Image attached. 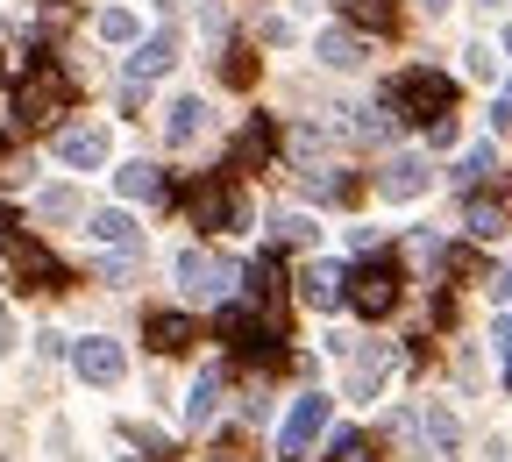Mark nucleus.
Here are the masks:
<instances>
[{"label":"nucleus","mask_w":512,"mask_h":462,"mask_svg":"<svg viewBox=\"0 0 512 462\" xmlns=\"http://www.w3.org/2000/svg\"><path fill=\"white\" fill-rule=\"evenodd\" d=\"M0 285H15V292H64L72 285V271L15 228V214H0Z\"/></svg>","instance_id":"f257e3e1"},{"label":"nucleus","mask_w":512,"mask_h":462,"mask_svg":"<svg viewBox=\"0 0 512 462\" xmlns=\"http://www.w3.org/2000/svg\"><path fill=\"white\" fill-rule=\"evenodd\" d=\"M57 114H72V72L50 64V57H36L29 72H22V86H15V121L22 128H43Z\"/></svg>","instance_id":"f03ea898"},{"label":"nucleus","mask_w":512,"mask_h":462,"mask_svg":"<svg viewBox=\"0 0 512 462\" xmlns=\"http://www.w3.org/2000/svg\"><path fill=\"white\" fill-rule=\"evenodd\" d=\"M392 114L399 121H420V128H434V121H448V107H456V79H441V72H427V64H413V72H399L392 79Z\"/></svg>","instance_id":"7ed1b4c3"},{"label":"nucleus","mask_w":512,"mask_h":462,"mask_svg":"<svg viewBox=\"0 0 512 462\" xmlns=\"http://www.w3.org/2000/svg\"><path fill=\"white\" fill-rule=\"evenodd\" d=\"M178 285H185V299L228 306V299L242 292V263H228L221 249H185V256H178Z\"/></svg>","instance_id":"20e7f679"},{"label":"nucleus","mask_w":512,"mask_h":462,"mask_svg":"<svg viewBox=\"0 0 512 462\" xmlns=\"http://www.w3.org/2000/svg\"><path fill=\"white\" fill-rule=\"evenodd\" d=\"M399 263L392 256H384V263H356V271H349V306L363 313V320H384V313H392L399 306Z\"/></svg>","instance_id":"39448f33"},{"label":"nucleus","mask_w":512,"mask_h":462,"mask_svg":"<svg viewBox=\"0 0 512 462\" xmlns=\"http://www.w3.org/2000/svg\"><path fill=\"white\" fill-rule=\"evenodd\" d=\"M185 207H192V221H200V228H214V235H228V228H242V221H249L242 192H235L228 178H200V185L185 192Z\"/></svg>","instance_id":"423d86ee"},{"label":"nucleus","mask_w":512,"mask_h":462,"mask_svg":"<svg viewBox=\"0 0 512 462\" xmlns=\"http://www.w3.org/2000/svg\"><path fill=\"white\" fill-rule=\"evenodd\" d=\"M320 434H328V399H320V391H306V399L292 406V420H285V434H278V455L292 462V455H306Z\"/></svg>","instance_id":"0eeeda50"},{"label":"nucleus","mask_w":512,"mask_h":462,"mask_svg":"<svg viewBox=\"0 0 512 462\" xmlns=\"http://www.w3.org/2000/svg\"><path fill=\"white\" fill-rule=\"evenodd\" d=\"M107 150H114V143H107V128H100V121H72V128H57V157L72 164V171H100V164H107Z\"/></svg>","instance_id":"6e6552de"},{"label":"nucleus","mask_w":512,"mask_h":462,"mask_svg":"<svg viewBox=\"0 0 512 462\" xmlns=\"http://www.w3.org/2000/svg\"><path fill=\"white\" fill-rule=\"evenodd\" d=\"M299 306H313V313L349 306V271H342V263H306V271H299Z\"/></svg>","instance_id":"1a4fd4ad"},{"label":"nucleus","mask_w":512,"mask_h":462,"mask_svg":"<svg viewBox=\"0 0 512 462\" xmlns=\"http://www.w3.org/2000/svg\"><path fill=\"white\" fill-rule=\"evenodd\" d=\"M171 64H178V36H171V29H157V36H143V43H136V57H128V86L164 79Z\"/></svg>","instance_id":"9d476101"},{"label":"nucleus","mask_w":512,"mask_h":462,"mask_svg":"<svg viewBox=\"0 0 512 462\" xmlns=\"http://www.w3.org/2000/svg\"><path fill=\"white\" fill-rule=\"evenodd\" d=\"M72 363H79V377H86V384H121V370H128L121 342H107V335L79 342V349H72Z\"/></svg>","instance_id":"9b49d317"},{"label":"nucleus","mask_w":512,"mask_h":462,"mask_svg":"<svg viewBox=\"0 0 512 462\" xmlns=\"http://www.w3.org/2000/svg\"><path fill=\"white\" fill-rule=\"evenodd\" d=\"M427 178H434V164L427 157H413V150H399L392 164H384V200H420V192H427Z\"/></svg>","instance_id":"f8f14e48"},{"label":"nucleus","mask_w":512,"mask_h":462,"mask_svg":"<svg viewBox=\"0 0 512 462\" xmlns=\"http://www.w3.org/2000/svg\"><path fill=\"white\" fill-rule=\"evenodd\" d=\"M392 363H399V356L384 349V342H377V349H363V356L349 363V399H377L384 377H392Z\"/></svg>","instance_id":"ddd939ff"},{"label":"nucleus","mask_w":512,"mask_h":462,"mask_svg":"<svg viewBox=\"0 0 512 462\" xmlns=\"http://www.w3.org/2000/svg\"><path fill=\"white\" fill-rule=\"evenodd\" d=\"M143 335H150V349H157V356H178V349L200 342V327H192L185 313H150V320H143Z\"/></svg>","instance_id":"4468645a"},{"label":"nucleus","mask_w":512,"mask_h":462,"mask_svg":"<svg viewBox=\"0 0 512 462\" xmlns=\"http://www.w3.org/2000/svg\"><path fill=\"white\" fill-rule=\"evenodd\" d=\"M342 22L363 36H392L399 29V0H342Z\"/></svg>","instance_id":"2eb2a0df"},{"label":"nucleus","mask_w":512,"mask_h":462,"mask_svg":"<svg viewBox=\"0 0 512 462\" xmlns=\"http://www.w3.org/2000/svg\"><path fill=\"white\" fill-rule=\"evenodd\" d=\"M86 235H93V242H107V249H128V256H136V249H143V228H136V221H128L121 207H107V214H93V221H86Z\"/></svg>","instance_id":"dca6fc26"},{"label":"nucleus","mask_w":512,"mask_h":462,"mask_svg":"<svg viewBox=\"0 0 512 462\" xmlns=\"http://www.w3.org/2000/svg\"><path fill=\"white\" fill-rule=\"evenodd\" d=\"M200 128H207V100L185 93V100L164 107V136H171V143H200Z\"/></svg>","instance_id":"f3484780"},{"label":"nucleus","mask_w":512,"mask_h":462,"mask_svg":"<svg viewBox=\"0 0 512 462\" xmlns=\"http://www.w3.org/2000/svg\"><path fill=\"white\" fill-rule=\"evenodd\" d=\"M271 150H278V128H271V121H249L242 136H235V171H256V164H271Z\"/></svg>","instance_id":"a211bd4d"},{"label":"nucleus","mask_w":512,"mask_h":462,"mask_svg":"<svg viewBox=\"0 0 512 462\" xmlns=\"http://www.w3.org/2000/svg\"><path fill=\"white\" fill-rule=\"evenodd\" d=\"M114 185H121V200H164V171L157 164H121Z\"/></svg>","instance_id":"6ab92c4d"},{"label":"nucleus","mask_w":512,"mask_h":462,"mask_svg":"<svg viewBox=\"0 0 512 462\" xmlns=\"http://www.w3.org/2000/svg\"><path fill=\"white\" fill-rule=\"evenodd\" d=\"M214 413H221V377L200 370V377H192V399H185V427H207Z\"/></svg>","instance_id":"aec40b11"},{"label":"nucleus","mask_w":512,"mask_h":462,"mask_svg":"<svg viewBox=\"0 0 512 462\" xmlns=\"http://www.w3.org/2000/svg\"><path fill=\"white\" fill-rule=\"evenodd\" d=\"M320 64H328V72H356V64H363V43H356L349 29H320Z\"/></svg>","instance_id":"412c9836"},{"label":"nucleus","mask_w":512,"mask_h":462,"mask_svg":"<svg viewBox=\"0 0 512 462\" xmlns=\"http://www.w3.org/2000/svg\"><path fill=\"white\" fill-rule=\"evenodd\" d=\"M463 228H470L477 242H498V235H505V207H498V200H470V207H463Z\"/></svg>","instance_id":"4be33fe9"},{"label":"nucleus","mask_w":512,"mask_h":462,"mask_svg":"<svg viewBox=\"0 0 512 462\" xmlns=\"http://www.w3.org/2000/svg\"><path fill=\"white\" fill-rule=\"evenodd\" d=\"M306 200H356L349 171H306Z\"/></svg>","instance_id":"5701e85b"},{"label":"nucleus","mask_w":512,"mask_h":462,"mask_svg":"<svg viewBox=\"0 0 512 462\" xmlns=\"http://www.w3.org/2000/svg\"><path fill=\"white\" fill-rule=\"evenodd\" d=\"M306 242H313L306 214H271V249H306Z\"/></svg>","instance_id":"b1692460"},{"label":"nucleus","mask_w":512,"mask_h":462,"mask_svg":"<svg viewBox=\"0 0 512 462\" xmlns=\"http://www.w3.org/2000/svg\"><path fill=\"white\" fill-rule=\"evenodd\" d=\"M427 441H434V448H456V441H463V420L448 413V406H427Z\"/></svg>","instance_id":"393cba45"},{"label":"nucleus","mask_w":512,"mask_h":462,"mask_svg":"<svg viewBox=\"0 0 512 462\" xmlns=\"http://www.w3.org/2000/svg\"><path fill=\"white\" fill-rule=\"evenodd\" d=\"M36 214H43V221H72V214H79V192H72V185H50L43 200H36Z\"/></svg>","instance_id":"a878e982"},{"label":"nucleus","mask_w":512,"mask_h":462,"mask_svg":"<svg viewBox=\"0 0 512 462\" xmlns=\"http://www.w3.org/2000/svg\"><path fill=\"white\" fill-rule=\"evenodd\" d=\"M328 462H377V441L370 434H335V455Z\"/></svg>","instance_id":"bb28decb"},{"label":"nucleus","mask_w":512,"mask_h":462,"mask_svg":"<svg viewBox=\"0 0 512 462\" xmlns=\"http://www.w3.org/2000/svg\"><path fill=\"white\" fill-rule=\"evenodd\" d=\"M221 79H228V86H256V50H242V43H235V50H228V64H221Z\"/></svg>","instance_id":"cd10ccee"},{"label":"nucleus","mask_w":512,"mask_h":462,"mask_svg":"<svg viewBox=\"0 0 512 462\" xmlns=\"http://www.w3.org/2000/svg\"><path fill=\"white\" fill-rule=\"evenodd\" d=\"M100 36H107V43H136V15H128V8H107V15H100Z\"/></svg>","instance_id":"c85d7f7f"},{"label":"nucleus","mask_w":512,"mask_h":462,"mask_svg":"<svg viewBox=\"0 0 512 462\" xmlns=\"http://www.w3.org/2000/svg\"><path fill=\"white\" fill-rule=\"evenodd\" d=\"M36 29H43V36H57V29H72V8H64V0H50V8L36 15Z\"/></svg>","instance_id":"c756f323"},{"label":"nucleus","mask_w":512,"mask_h":462,"mask_svg":"<svg viewBox=\"0 0 512 462\" xmlns=\"http://www.w3.org/2000/svg\"><path fill=\"white\" fill-rule=\"evenodd\" d=\"M456 178H463V185H477V178H491V150H470V157H463V171H456Z\"/></svg>","instance_id":"7c9ffc66"},{"label":"nucleus","mask_w":512,"mask_h":462,"mask_svg":"<svg viewBox=\"0 0 512 462\" xmlns=\"http://www.w3.org/2000/svg\"><path fill=\"white\" fill-rule=\"evenodd\" d=\"M491 342H498V349L512 356V320H498V327H491Z\"/></svg>","instance_id":"2f4dec72"},{"label":"nucleus","mask_w":512,"mask_h":462,"mask_svg":"<svg viewBox=\"0 0 512 462\" xmlns=\"http://www.w3.org/2000/svg\"><path fill=\"white\" fill-rule=\"evenodd\" d=\"M498 299L512 306V263H505V271H498Z\"/></svg>","instance_id":"473e14b6"},{"label":"nucleus","mask_w":512,"mask_h":462,"mask_svg":"<svg viewBox=\"0 0 512 462\" xmlns=\"http://www.w3.org/2000/svg\"><path fill=\"white\" fill-rule=\"evenodd\" d=\"M0 178H15V164H8V136H0Z\"/></svg>","instance_id":"72a5a7b5"},{"label":"nucleus","mask_w":512,"mask_h":462,"mask_svg":"<svg viewBox=\"0 0 512 462\" xmlns=\"http://www.w3.org/2000/svg\"><path fill=\"white\" fill-rule=\"evenodd\" d=\"M0 349H8V320H0Z\"/></svg>","instance_id":"f704fd0d"},{"label":"nucleus","mask_w":512,"mask_h":462,"mask_svg":"<svg viewBox=\"0 0 512 462\" xmlns=\"http://www.w3.org/2000/svg\"><path fill=\"white\" fill-rule=\"evenodd\" d=\"M477 8H505V0H477Z\"/></svg>","instance_id":"c9c22d12"},{"label":"nucleus","mask_w":512,"mask_h":462,"mask_svg":"<svg viewBox=\"0 0 512 462\" xmlns=\"http://www.w3.org/2000/svg\"><path fill=\"white\" fill-rule=\"evenodd\" d=\"M427 8H448V0H427Z\"/></svg>","instance_id":"e433bc0d"},{"label":"nucleus","mask_w":512,"mask_h":462,"mask_svg":"<svg viewBox=\"0 0 512 462\" xmlns=\"http://www.w3.org/2000/svg\"><path fill=\"white\" fill-rule=\"evenodd\" d=\"M505 107H512V86H505Z\"/></svg>","instance_id":"4c0bfd02"},{"label":"nucleus","mask_w":512,"mask_h":462,"mask_svg":"<svg viewBox=\"0 0 512 462\" xmlns=\"http://www.w3.org/2000/svg\"><path fill=\"white\" fill-rule=\"evenodd\" d=\"M505 50H512V29H505Z\"/></svg>","instance_id":"58836bf2"},{"label":"nucleus","mask_w":512,"mask_h":462,"mask_svg":"<svg viewBox=\"0 0 512 462\" xmlns=\"http://www.w3.org/2000/svg\"><path fill=\"white\" fill-rule=\"evenodd\" d=\"M505 377H512V370H505Z\"/></svg>","instance_id":"ea45409f"}]
</instances>
